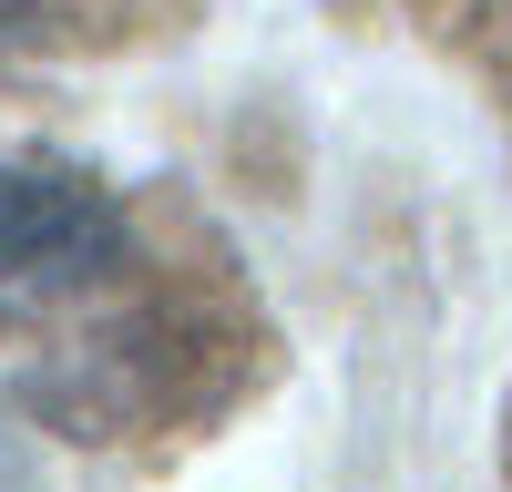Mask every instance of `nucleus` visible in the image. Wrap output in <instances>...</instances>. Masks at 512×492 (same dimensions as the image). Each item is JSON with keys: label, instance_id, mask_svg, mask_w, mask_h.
<instances>
[{"label": "nucleus", "instance_id": "1", "mask_svg": "<svg viewBox=\"0 0 512 492\" xmlns=\"http://www.w3.org/2000/svg\"><path fill=\"white\" fill-rule=\"evenodd\" d=\"M134 267L123 195L72 154H0V339Z\"/></svg>", "mask_w": 512, "mask_h": 492}]
</instances>
